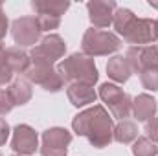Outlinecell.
I'll list each match as a JSON object with an SVG mask.
<instances>
[{
    "mask_svg": "<svg viewBox=\"0 0 158 156\" xmlns=\"http://www.w3.org/2000/svg\"><path fill=\"white\" fill-rule=\"evenodd\" d=\"M7 30H9V20H7V15L4 13L2 4H0V42L4 40L6 33H7Z\"/></svg>",
    "mask_w": 158,
    "mask_h": 156,
    "instance_id": "cell-28",
    "label": "cell"
},
{
    "mask_svg": "<svg viewBox=\"0 0 158 156\" xmlns=\"http://www.w3.org/2000/svg\"><path fill=\"white\" fill-rule=\"evenodd\" d=\"M4 53H6V46L4 42H0V59H4Z\"/></svg>",
    "mask_w": 158,
    "mask_h": 156,
    "instance_id": "cell-30",
    "label": "cell"
},
{
    "mask_svg": "<svg viewBox=\"0 0 158 156\" xmlns=\"http://www.w3.org/2000/svg\"><path fill=\"white\" fill-rule=\"evenodd\" d=\"M107 76L116 83H127L129 77L132 76V70L123 55H114L107 63Z\"/></svg>",
    "mask_w": 158,
    "mask_h": 156,
    "instance_id": "cell-17",
    "label": "cell"
},
{
    "mask_svg": "<svg viewBox=\"0 0 158 156\" xmlns=\"http://www.w3.org/2000/svg\"><path fill=\"white\" fill-rule=\"evenodd\" d=\"M88 18L92 22V28H109L112 24L114 13L118 9L114 0H90L86 2Z\"/></svg>",
    "mask_w": 158,
    "mask_h": 156,
    "instance_id": "cell-11",
    "label": "cell"
},
{
    "mask_svg": "<svg viewBox=\"0 0 158 156\" xmlns=\"http://www.w3.org/2000/svg\"><path fill=\"white\" fill-rule=\"evenodd\" d=\"M72 129L77 136L88 138L90 145L96 149H105L114 140V123L105 107L94 105L72 119Z\"/></svg>",
    "mask_w": 158,
    "mask_h": 156,
    "instance_id": "cell-1",
    "label": "cell"
},
{
    "mask_svg": "<svg viewBox=\"0 0 158 156\" xmlns=\"http://www.w3.org/2000/svg\"><path fill=\"white\" fill-rule=\"evenodd\" d=\"M138 76H140V81H142V86L143 88H147L151 92H156L158 90V66H155V68H145Z\"/></svg>",
    "mask_w": 158,
    "mask_h": 156,
    "instance_id": "cell-21",
    "label": "cell"
},
{
    "mask_svg": "<svg viewBox=\"0 0 158 156\" xmlns=\"http://www.w3.org/2000/svg\"><path fill=\"white\" fill-rule=\"evenodd\" d=\"M66 96H68V101L74 105V107H86L90 103H94L98 99V92L94 90V86H88V84H68L66 86Z\"/></svg>",
    "mask_w": 158,
    "mask_h": 156,
    "instance_id": "cell-14",
    "label": "cell"
},
{
    "mask_svg": "<svg viewBox=\"0 0 158 156\" xmlns=\"http://www.w3.org/2000/svg\"><path fill=\"white\" fill-rule=\"evenodd\" d=\"M24 79L31 84L42 86L46 92H59L64 88V81L53 64H31L26 70Z\"/></svg>",
    "mask_w": 158,
    "mask_h": 156,
    "instance_id": "cell-7",
    "label": "cell"
},
{
    "mask_svg": "<svg viewBox=\"0 0 158 156\" xmlns=\"http://www.w3.org/2000/svg\"><path fill=\"white\" fill-rule=\"evenodd\" d=\"M40 31L37 18L35 17H20L15 18L11 24V35L15 44H19L20 48L24 46H37L40 42Z\"/></svg>",
    "mask_w": 158,
    "mask_h": 156,
    "instance_id": "cell-8",
    "label": "cell"
},
{
    "mask_svg": "<svg viewBox=\"0 0 158 156\" xmlns=\"http://www.w3.org/2000/svg\"><path fill=\"white\" fill-rule=\"evenodd\" d=\"M145 138H149L153 143H158V116L145 121Z\"/></svg>",
    "mask_w": 158,
    "mask_h": 156,
    "instance_id": "cell-24",
    "label": "cell"
},
{
    "mask_svg": "<svg viewBox=\"0 0 158 156\" xmlns=\"http://www.w3.org/2000/svg\"><path fill=\"white\" fill-rule=\"evenodd\" d=\"M149 6H151V7H155V9H158V2H156V0H149Z\"/></svg>",
    "mask_w": 158,
    "mask_h": 156,
    "instance_id": "cell-31",
    "label": "cell"
},
{
    "mask_svg": "<svg viewBox=\"0 0 158 156\" xmlns=\"http://www.w3.org/2000/svg\"><path fill=\"white\" fill-rule=\"evenodd\" d=\"M132 154L134 156H156L158 147L145 136H138L136 142L132 143Z\"/></svg>",
    "mask_w": 158,
    "mask_h": 156,
    "instance_id": "cell-20",
    "label": "cell"
},
{
    "mask_svg": "<svg viewBox=\"0 0 158 156\" xmlns=\"http://www.w3.org/2000/svg\"><path fill=\"white\" fill-rule=\"evenodd\" d=\"M136 138H138V127H136L134 121L123 119L118 125H114V140L118 143L129 145V143H134Z\"/></svg>",
    "mask_w": 158,
    "mask_h": 156,
    "instance_id": "cell-19",
    "label": "cell"
},
{
    "mask_svg": "<svg viewBox=\"0 0 158 156\" xmlns=\"http://www.w3.org/2000/svg\"><path fill=\"white\" fill-rule=\"evenodd\" d=\"M40 154L42 156H66L68 154V149H55V147L40 145Z\"/></svg>",
    "mask_w": 158,
    "mask_h": 156,
    "instance_id": "cell-27",
    "label": "cell"
},
{
    "mask_svg": "<svg viewBox=\"0 0 158 156\" xmlns=\"http://www.w3.org/2000/svg\"><path fill=\"white\" fill-rule=\"evenodd\" d=\"M13 101L7 94V90H0V116H6L13 110Z\"/></svg>",
    "mask_w": 158,
    "mask_h": 156,
    "instance_id": "cell-25",
    "label": "cell"
},
{
    "mask_svg": "<svg viewBox=\"0 0 158 156\" xmlns=\"http://www.w3.org/2000/svg\"><path fill=\"white\" fill-rule=\"evenodd\" d=\"M121 48V39L116 33L101 31L96 28H90L85 31L81 40V51L88 57H99V55H110L116 53Z\"/></svg>",
    "mask_w": 158,
    "mask_h": 156,
    "instance_id": "cell-3",
    "label": "cell"
},
{
    "mask_svg": "<svg viewBox=\"0 0 158 156\" xmlns=\"http://www.w3.org/2000/svg\"><path fill=\"white\" fill-rule=\"evenodd\" d=\"M72 143V132H68L63 127H52L42 132V145L55 147V149H68Z\"/></svg>",
    "mask_w": 158,
    "mask_h": 156,
    "instance_id": "cell-16",
    "label": "cell"
},
{
    "mask_svg": "<svg viewBox=\"0 0 158 156\" xmlns=\"http://www.w3.org/2000/svg\"><path fill=\"white\" fill-rule=\"evenodd\" d=\"M37 24H39L40 31H52L57 30L61 26V18L59 17H52V15H37Z\"/></svg>",
    "mask_w": 158,
    "mask_h": 156,
    "instance_id": "cell-23",
    "label": "cell"
},
{
    "mask_svg": "<svg viewBox=\"0 0 158 156\" xmlns=\"http://www.w3.org/2000/svg\"><path fill=\"white\" fill-rule=\"evenodd\" d=\"M0 156H2V153H0Z\"/></svg>",
    "mask_w": 158,
    "mask_h": 156,
    "instance_id": "cell-33",
    "label": "cell"
},
{
    "mask_svg": "<svg viewBox=\"0 0 158 156\" xmlns=\"http://www.w3.org/2000/svg\"><path fill=\"white\" fill-rule=\"evenodd\" d=\"M125 59L132 74H140L145 68H155L158 66V46H131Z\"/></svg>",
    "mask_w": 158,
    "mask_h": 156,
    "instance_id": "cell-10",
    "label": "cell"
},
{
    "mask_svg": "<svg viewBox=\"0 0 158 156\" xmlns=\"http://www.w3.org/2000/svg\"><path fill=\"white\" fill-rule=\"evenodd\" d=\"M134 17H136V15H134L131 9H127V7H118L116 13H114V18H112V26H114V30H116L118 33H121L123 28H125Z\"/></svg>",
    "mask_w": 158,
    "mask_h": 156,
    "instance_id": "cell-22",
    "label": "cell"
},
{
    "mask_svg": "<svg viewBox=\"0 0 158 156\" xmlns=\"http://www.w3.org/2000/svg\"><path fill=\"white\" fill-rule=\"evenodd\" d=\"M6 90H7V94H9L13 105H17V107H22V105L30 103V99H31V96H33L31 83H28L26 79H22V77L13 79Z\"/></svg>",
    "mask_w": 158,
    "mask_h": 156,
    "instance_id": "cell-15",
    "label": "cell"
},
{
    "mask_svg": "<svg viewBox=\"0 0 158 156\" xmlns=\"http://www.w3.org/2000/svg\"><path fill=\"white\" fill-rule=\"evenodd\" d=\"M11 149L19 156H31L39 149V136L33 127L20 123L13 129V140H11Z\"/></svg>",
    "mask_w": 158,
    "mask_h": 156,
    "instance_id": "cell-9",
    "label": "cell"
},
{
    "mask_svg": "<svg viewBox=\"0 0 158 156\" xmlns=\"http://www.w3.org/2000/svg\"><path fill=\"white\" fill-rule=\"evenodd\" d=\"M127 44L132 46H149L158 40V20L153 18H138L134 17L119 33Z\"/></svg>",
    "mask_w": 158,
    "mask_h": 156,
    "instance_id": "cell-4",
    "label": "cell"
},
{
    "mask_svg": "<svg viewBox=\"0 0 158 156\" xmlns=\"http://www.w3.org/2000/svg\"><path fill=\"white\" fill-rule=\"evenodd\" d=\"M6 66L13 72V74H26V70L31 66V59H30V53L20 48V46H11V48H6V53H4V59Z\"/></svg>",
    "mask_w": 158,
    "mask_h": 156,
    "instance_id": "cell-12",
    "label": "cell"
},
{
    "mask_svg": "<svg viewBox=\"0 0 158 156\" xmlns=\"http://www.w3.org/2000/svg\"><path fill=\"white\" fill-rule=\"evenodd\" d=\"M103 103L109 107L110 114L118 117L119 121H123L125 117L132 114V99L127 92H123L118 84L114 83H103L99 86V94H98Z\"/></svg>",
    "mask_w": 158,
    "mask_h": 156,
    "instance_id": "cell-6",
    "label": "cell"
},
{
    "mask_svg": "<svg viewBox=\"0 0 158 156\" xmlns=\"http://www.w3.org/2000/svg\"><path fill=\"white\" fill-rule=\"evenodd\" d=\"M9 132H11V129L7 125V121L0 117V145H6V142L9 138Z\"/></svg>",
    "mask_w": 158,
    "mask_h": 156,
    "instance_id": "cell-29",
    "label": "cell"
},
{
    "mask_svg": "<svg viewBox=\"0 0 158 156\" xmlns=\"http://www.w3.org/2000/svg\"><path fill=\"white\" fill-rule=\"evenodd\" d=\"M13 81V72L6 66V63L0 59V86H4V84H7V83H11Z\"/></svg>",
    "mask_w": 158,
    "mask_h": 156,
    "instance_id": "cell-26",
    "label": "cell"
},
{
    "mask_svg": "<svg viewBox=\"0 0 158 156\" xmlns=\"http://www.w3.org/2000/svg\"><path fill=\"white\" fill-rule=\"evenodd\" d=\"M57 72L59 76L63 77L64 84H88V86H94L99 79V72H98V66L94 63L92 57L85 55L83 51L79 53H72L68 57H64L59 64H57Z\"/></svg>",
    "mask_w": 158,
    "mask_h": 156,
    "instance_id": "cell-2",
    "label": "cell"
},
{
    "mask_svg": "<svg viewBox=\"0 0 158 156\" xmlns=\"http://www.w3.org/2000/svg\"><path fill=\"white\" fill-rule=\"evenodd\" d=\"M156 99L149 94H138L132 99V116L136 121H149L156 116Z\"/></svg>",
    "mask_w": 158,
    "mask_h": 156,
    "instance_id": "cell-13",
    "label": "cell"
},
{
    "mask_svg": "<svg viewBox=\"0 0 158 156\" xmlns=\"http://www.w3.org/2000/svg\"><path fill=\"white\" fill-rule=\"evenodd\" d=\"M31 7L37 15H52V17H59L64 15V11L70 7V2L66 0H33Z\"/></svg>",
    "mask_w": 158,
    "mask_h": 156,
    "instance_id": "cell-18",
    "label": "cell"
},
{
    "mask_svg": "<svg viewBox=\"0 0 158 156\" xmlns=\"http://www.w3.org/2000/svg\"><path fill=\"white\" fill-rule=\"evenodd\" d=\"M66 53V42L61 35L50 33L44 39H40L37 46L31 48L30 59L31 64H55V61L63 59Z\"/></svg>",
    "mask_w": 158,
    "mask_h": 156,
    "instance_id": "cell-5",
    "label": "cell"
},
{
    "mask_svg": "<svg viewBox=\"0 0 158 156\" xmlns=\"http://www.w3.org/2000/svg\"><path fill=\"white\" fill-rule=\"evenodd\" d=\"M13 156H19V154H13Z\"/></svg>",
    "mask_w": 158,
    "mask_h": 156,
    "instance_id": "cell-32",
    "label": "cell"
}]
</instances>
